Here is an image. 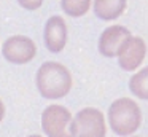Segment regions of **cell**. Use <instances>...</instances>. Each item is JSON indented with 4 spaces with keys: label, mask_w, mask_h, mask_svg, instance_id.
<instances>
[{
    "label": "cell",
    "mask_w": 148,
    "mask_h": 137,
    "mask_svg": "<svg viewBox=\"0 0 148 137\" xmlns=\"http://www.w3.org/2000/svg\"><path fill=\"white\" fill-rule=\"evenodd\" d=\"M37 89L45 99H61L72 89V73L65 65L54 61H46L40 65L35 76Z\"/></svg>",
    "instance_id": "1"
},
{
    "label": "cell",
    "mask_w": 148,
    "mask_h": 137,
    "mask_svg": "<svg viewBox=\"0 0 148 137\" xmlns=\"http://www.w3.org/2000/svg\"><path fill=\"white\" fill-rule=\"evenodd\" d=\"M110 129L118 136H131L142 123V112L135 101L129 97L116 99L108 108Z\"/></svg>",
    "instance_id": "2"
},
{
    "label": "cell",
    "mask_w": 148,
    "mask_h": 137,
    "mask_svg": "<svg viewBox=\"0 0 148 137\" xmlns=\"http://www.w3.org/2000/svg\"><path fill=\"white\" fill-rule=\"evenodd\" d=\"M105 118L100 110L94 107L81 108L72 121L73 137H105Z\"/></svg>",
    "instance_id": "3"
},
{
    "label": "cell",
    "mask_w": 148,
    "mask_h": 137,
    "mask_svg": "<svg viewBox=\"0 0 148 137\" xmlns=\"http://www.w3.org/2000/svg\"><path fill=\"white\" fill-rule=\"evenodd\" d=\"M72 113L62 105H49L42 113V129L48 137L72 136Z\"/></svg>",
    "instance_id": "4"
},
{
    "label": "cell",
    "mask_w": 148,
    "mask_h": 137,
    "mask_svg": "<svg viewBox=\"0 0 148 137\" xmlns=\"http://www.w3.org/2000/svg\"><path fill=\"white\" fill-rule=\"evenodd\" d=\"M3 57L11 64H27L35 57L37 46L34 40H30L26 35H13L8 40H5L2 46Z\"/></svg>",
    "instance_id": "5"
},
{
    "label": "cell",
    "mask_w": 148,
    "mask_h": 137,
    "mask_svg": "<svg viewBox=\"0 0 148 137\" xmlns=\"http://www.w3.org/2000/svg\"><path fill=\"white\" fill-rule=\"evenodd\" d=\"M147 54V43L142 37H131L121 46L118 53V61L123 70L132 72L138 65H142Z\"/></svg>",
    "instance_id": "6"
},
{
    "label": "cell",
    "mask_w": 148,
    "mask_h": 137,
    "mask_svg": "<svg viewBox=\"0 0 148 137\" xmlns=\"http://www.w3.org/2000/svg\"><path fill=\"white\" fill-rule=\"evenodd\" d=\"M132 37L131 30L123 25H112L102 32L99 38V51L105 57L118 56L121 46Z\"/></svg>",
    "instance_id": "7"
},
{
    "label": "cell",
    "mask_w": 148,
    "mask_h": 137,
    "mask_svg": "<svg viewBox=\"0 0 148 137\" xmlns=\"http://www.w3.org/2000/svg\"><path fill=\"white\" fill-rule=\"evenodd\" d=\"M67 43V24L61 16H51L45 25V45L51 53H61Z\"/></svg>",
    "instance_id": "8"
},
{
    "label": "cell",
    "mask_w": 148,
    "mask_h": 137,
    "mask_svg": "<svg viewBox=\"0 0 148 137\" xmlns=\"http://www.w3.org/2000/svg\"><path fill=\"white\" fill-rule=\"evenodd\" d=\"M124 10H126L124 0H97V2H94V11L103 21L119 18Z\"/></svg>",
    "instance_id": "9"
},
{
    "label": "cell",
    "mask_w": 148,
    "mask_h": 137,
    "mask_svg": "<svg viewBox=\"0 0 148 137\" xmlns=\"http://www.w3.org/2000/svg\"><path fill=\"white\" fill-rule=\"evenodd\" d=\"M129 89L138 99L148 101V67L138 70L129 80Z\"/></svg>",
    "instance_id": "10"
},
{
    "label": "cell",
    "mask_w": 148,
    "mask_h": 137,
    "mask_svg": "<svg viewBox=\"0 0 148 137\" xmlns=\"http://www.w3.org/2000/svg\"><path fill=\"white\" fill-rule=\"evenodd\" d=\"M61 6L69 16L78 18V16H83L89 10L91 2L89 0H62Z\"/></svg>",
    "instance_id": "11"
},
{
    "label": "cell",
    "mask_w": 148,
    "mask_h": 137,
    "mask_svg": "<svg viewBox=\"0 0 148 137\" xmlns=\"http://www.w3.org/2000/svg\"><path fill=\"white\" fill-rule=\"evenodd\" d=\"M19 5L27 8V10H35V8L42 6V0H21Z\"/></svg>",
    "instance_id": "12"
},
{
    "label": "cell",
    "mask_w": 148,
    "mask_h": 137,
    "mask_svg": "<svg viewBox=\"0 0 148 137\" xmlns=\"http://www.w3.org/2000/svg\"><path fill=\"white\" fill-rule=\"evenodd\" d=\"M3 116H5V105H3V102L0 101V121L3 120Z\"/></svg>",
    "instance_id": "13"
},
{
    "label": "cell",
    "mask_w": 148,
    "mask_h": 137,
    "mask_svg": "<svg viewBox=\"0 0 148 137\" xmlns=\"http://www.w3.org/2000/svg\"><path fill=\"white\" fill-rule=\"evenodd\" d=\"M29 137H42L40 134H32V136H29Z\"/></svg>",
    "instance_id": "14"
}]
</instances>
